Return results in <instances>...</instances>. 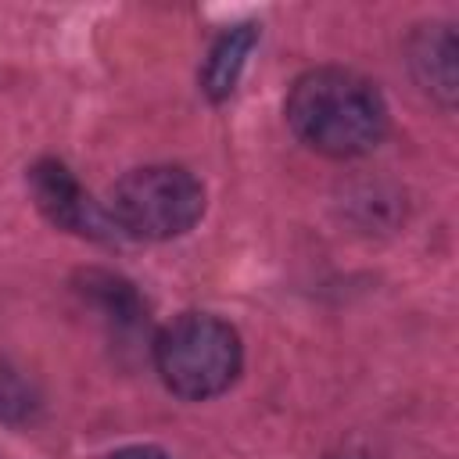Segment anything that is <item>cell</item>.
I'll return each instance as SVG.
<instances>
[{
  "instance_id": "obj_9",
  "label": "cell",
  "mask_w": 459,
  "mask_h": 459,
  "mask_svg": "<svg viewBox=\"0 0 459 459\" xmlns=\"http://www.w3.org/2000/svg\"><path fill=\"white\" fill-rule=\"evenodd\" d=\"M337 459H366V455H337Z\"/></svg>"
},
{
  "instance_id": "obj_2",
  "label": "cell",
  "mask_w": 459,
  "mask_h": 459,
  "mask_svg": "<svg viewBox=\"0 0 459 459\" xmlns=\"http://www.w3.org/2000/svg\"><path fill=\"white\" fill-rule=\"evenodd\" d=\"M151 359L172 394L208 402L233 387L244 366V348L226 319L212 312H183L154 333Z\"/></svg>"
},
{
  "instance_id": "obj_1",
  "label": "cell",
  "mask_w": 459,
  "mask_h": 459,
  "mask_svg": "<svg viewBox=\"0 0 459 459\" xmlns=\"http://www.w3.org/2000/svg\"><path fill=\"white\" fill-rule=\"evenodd\" d=\"M290 133L316 154L326 158H362L387 133V104L373 79L323 65L301 72L283 100Z\"/></svg>"
},
{
  "instance_id": "obj_4",
  "label": "cell",
  "mask_w": 459,
  "mask_h": 459,
  "mask_svg": "<svg viewBox=\"0 0 459 459\" xmlns=\"http://www.w3.org/2000/svg\"><path fill=\"white\" fill-rule=\"evenodd\" d=\"M29 190H32L39 212L54 226H61L75 237H86V240H100V244L118 240V230L108 219V208H100L82 190V183L68 172V165H61L57 158H43L29 169Z\"/></svg>"
},
{
  "instance_id": "obj_5",
  "label": "cell",
  "mask_w": 459,
  "mask_h": 459,
  "mask_svg": "<svg viewBox=\"0 0 459 459\" xmlns=\"http://www.w3.org/2000/svg\"><path fill=\"white\" fill-rule=\"evenodd\" d=\"M409 68L412 79L430 93L437 104L452 108L459 97V39L455 29L445 22L420 25L409 36Z\"/></svg>"
},
{
  "instance_id": "obj_3",
  "label": "cell",
  "mask_w": 459,
  "mask_h": 459,
  "mask_svg": "<svg viewBox=\"0 0 459 459\" xmlns=\"http://www.w3.org/2000/svg\"><path fill=\"white\" fill-rule=\"evenodd\" d=\"M204 215V183L183 165H143L126 172L108 197L118 237L172 240Z\"/></svg>"
},
{
  "instance_id": "obj_6",
  "label": "cell",
  "mask_w": 459,
  "mask_h": 459,
  "mask_svg": "<svg viewBox=\"0 0 459 459\" xmlns=\"http://www.w3.org/2000/svg\"><path fill=\"white\" fill-rule=\"evenodd\" d=\"M255 43H258V25H251V22L226 29V32L212 43V50H208V57H204V72H201V90H204L212 100H226V97L237 90V79H240V72H244L247 54L255 50Z\"/></svg>"
},
{
  "instance_id": "obj_7",
  "label": "cell",
  "mask_w": 459,
  "mask_h": 459,
  "mask_svg": "<svg viewBox=\"0 0 459 459\" xmlns=\"http://www.w3.org/2000/svg\"><path fill=\"white\" fill-rule=\"evenodd\" d=\"M32 409H36V394H32L29 380L18 369L0 362V420L18 423V420H29Z\"/></svg>"
},
{
  "instance_id": "obj_8",
  "label": "cell",
  "mask_w": 459,
  "mask_h": 459,
  "mask_svg": "<svg viewBox=\"0 0 459 459\" xmlns=\"http://www.w3.org/2000/svg\"><path fill=\"white\" fill-rule=\"evenodd\" d=\"M108 459H172V455L161 452V448H154V445H129V448H118Z\"/></svg>"
}]
</instances>
